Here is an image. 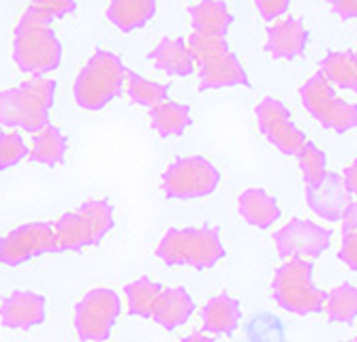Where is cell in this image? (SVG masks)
<instances>
[{"label":"cell","mask_w":357,"mask_h":342,"mask_svg":"<svg viewBox=\"0 0 357 342\" xmlns=\"http://www.w3.org/2000/svg\"><path fill=\"white\" fill-rule=\"evenodd\" d=\"M56 99V81L30 77L15 88L0 90V124L35 135L50 124V109Z\"/></svg>","instance_id":"1"},{"label":"cell","mask_w":357,"mask_h":342,"mask_svg":"<svg viewBox=\"0 0 357 342\" xmlns=\"http://www.w3.org/2000/svg\"><path fill=\"white\" fill-rule=\"evenodd\" d=\"M124 62L107 49H96L73 81V97L82 109L99 111L109 105L124 86Z\"/></svg>","instance_id":"2"},{"label":"cell","mask_w":357,"mask_h":342,"mask_svg":"<svg viewBox=\"0 0 357 342\" xmlns=\"http://www.w3.org/2000/svg\"><path fill=\"white\" fill-rule=\"evenodd\" d=\"M156 257L167 265L210 270L225 257V246L214 227L169 229L156 246Z\"/></svg>","instance_id":"3"},{"label":"cell","mask_w":357,"mask_h":342,"mask_svg":"<svg viewBox=\"0 0 357 342\" xmlns=\"http://www.w3.org/2000/svg\"><path fill=\"white\" fill-rule=\"evenodd\" d=\"M112 229H114L112 203L103 199H90L82 203L77 210L60 216L54 223L58 253L60 251L77 253L84 251V248L101 244Z\"/></svg>","instance_id":"4"},{"label":"cell","mask_w":357,"mask_h":342,"mask_svg":"<svg viewBox=\"0 0 357 342\" xmlns=\"http://www.w3.org/2000/svg\"><path fill=\"white\" fill-rule=\"evenodd\" d=\"M312 263L302 259L284 261L272 281V297L276 304L291 315H314L323 310L326 304V291H321L312 281Z\"/></svg>","instance_id":"5"},{"label":"cell","mask_w":357,"mask_h":342,"mask_svg":"<svg viewBox=\"0 0 357 342\" xmlns=\"http://www.w3.org/2000/svg\"><path fill=\"white\" fill-rule=\"evenodd\" d=\"M13 60L30 77H45L60 67L62 43L52 26L20 20L13 33Z\"/></svg>","instance_id":"6"},{"label":"cell","mask_w":357,"mask_h":342,"mask_svg":"<svg viewBox=\"0 0 357 342\" xmlns=\"http://www.w3.org/2000/svg\"><path fill=\"white\" fill-rule=\"evenodd\" d=\"M302 105L321 124L336 133H347L357 129V105L336 97L334 86L321 73L312 75L300 88Z\"/></svg>","instance_id":"7"},{"label":"cell","mask_w":357,"mask_h":342,"mask_svg":"<svg viewBox=\"0 0 357 342\" xmlns=\"http://www.w3.org/2000/svg\"><path fill=\"white\" fill-rule=\"evenodd\" d=\"M220 184V171L204 157L176 159L160 178V189L169 199H202Z\"/></svg>","instance_id":"8"},{"label":"cell","mask_w":357,"mask_h":342,"mask_svg":"<svg viewBox=\"0 0 357 342\" xmlns=\"http://www.w3.org/2000/svg\"><path fill=\"white\" fill-rule=\"evenodd\" d=\"M122 302L112 289L99 287L88 291L75 306V332L82 342H105L112 336Z\"/></svg>","instance_id":"9"},{"label":"cell","mask_w":357,"mask_h":342,"mask_svg":"<svg viewBox=\"0 0 357 342\" xmlns=\"http://www.w3.org/2000/svg\"><path fill=\"white\" fill-rule=\"evenodd\" d=\"M47 253H58L56 231L50 223H26L0 238V263L9 267Z\"/></svg>","instance_id":"10"},{"label":"cell","mask_w":357,"mask_h":342,"mask_svg":"<svg viewBox=\"0 0 357 342\" xmlns=\"http://www.w3.org/2000/svg\"><path fill=\"white\" fill-rule=\"evenodd\" d=\"M332 242V231L321 227L306 219H291L287 225H282L274 233V246L276 253L291 261V259H302L310 261L326 253V248Z\"/></svg>","instance_id":"11"},{"label":"cell","mask_w":357,"mask_h":342,"mask_svg":"<svg viewBox=\"0 0 357 342\" xmlns=\"http://www.w3.org/2000/svg\"><path fill=\"white\" fill-rule=\"evenodd\" d=\"M255 116H257L259 131H261L264 137L282 154H289L291 157V154H296L304 146L306 141L304 133L296 127V122L291 120L289 109L278 99L266 97L257 105Z\"/></svg>","instance_id":"12"},{"label":"cell","mask_w":357,"mask_h":342,"mask_svg":"<svg viewBox=\"0 0 357 342\" xmlns=\"http://www.w3.org/2000/svg\"><path fill=\"white\" fill-rule=\"evenodd\" d=\"M306 203L319 219L328 223H338L342 221L347 208L351 205V193L340 173L328 171L326 180L319 186L306 189Z\"/></svg>","instance_id":"13"},{"label":"cell","mask_w":357,"mask_h":342,"mask_svg":"<svg viewBox=\"0 0 357 342\" xmlns=\"http://www.w3.org/2000/svg\"><path fill=\"white\" fill-rule=\"evenodd\" d=\"M45 297L35 291H13L0 304V321L9 329H32L45 321Z\"/></svg>","instance_id":"14"},{"label":"cell","mask_w":357,"mask_h":342,"mask_svg":"<svg viewBox=\"0 0 357 342\" xmlns=\"http://www.w3.org/2000/svg\"><path fill=\"white\" fill-rule=\"evenodd\" d=\"M308 45V30L298 17H282L276 20L268 28V39H266V52L272 58H298L304 54Z\"/></svg>","instance_id":"15"},{"label":"cell","mask_w":357,"mask_h":342,"mask_svg":"<svg viewBox=\"0 0 357 342\" xmlns=\"http://www.w3.org/2000/svg\"><path fill=\"white\" fill-rule=\"evenodd\" d=\"M248 86V75L236 54L227 52L206 65H199V88L202 90H218Z\"/></svg>","instance_id":"16"},{"label":"cell","mask_w":357,"mask_h":342,"mask_svg":"<svg viewBox=\"0 0 357 342\" xmlns=\"http://www.w3.org/2000/svg\"><path fill=\"white\" fill-rule=\"evenodd\" d=\"M195 310V302L184 287L163 289L152 308V321L165 329H176L184 325Z\"/></svg>","instance_id":"17"},{"label":"cell","mask_w":357,"mask_h":342,"mask_svg":"<svg viewBox=\"0 0 357 342\" xmlns=\"http://www.w3.org/2000/svg\"><path fill=\"white\" fill-rule=\"evenodd\" d=\"M242 319V308L236 297L229 293H218L206 302L202 308V321L204 329L218 336H229L238 329Z\"/></svg>","instance_id":"18"},{"label":"cell","mask_w":357,"mask_h":342,"mask_svg":"<svg viewBox=\"0 0 357 342\" xmlns=\"http://www.w3.org/2000/svg\"><path fill=\"white\" fill-rule=\"evenodd\" d=\"M148 60L154 65V69L176 77H186L195 71V60L186 47V41L180 37H163L150 52Z\"/></svg>","instance_id":"19"},{"label":"cell","mask_w":357,"mask_h":342,"mask_svg":"<svg viewBox=\"0 0 357 342\" xmlns=\"http://www.w3.org/2000/svg\"><path fill=\"white\" fill-rule=\"evenodd\" d=\"M238 212L242 219L257 227V229H270L280 219V208L278 201L264 189H246L238 197Z\"/></svg>","instance_id":"20"},{"label":"cell","mask_w":357,"mask_h":342,"mask_svg":"<svg viewBox=\"0 0 357 342\" xmlns=\"http://www.w3.org/2000/svg\"><path fill=\"white\" fill-rule=\"evenodd\" d=\"M188 17L195 33H208L218 37H225L234 22V15L227 9V5L216 3V0H202V3L190 5Z\"/></svg>","instance_id":"21"},{"label":"cell","mask_w":357,"mask_h":342,"mask_svg":"<svg viewBox=\"0 0 357 342\" xmlns=\"http://www.w3.org/2000/svg\"><path fill=\"white\" fill-rule=\"evenodd\" d=\"M107 20L122 33L144 28L156 13L154 0H114L107 7Z\"/></svg>","instance_id":"22"},{"label":"cell","mask_w":357,"mask_h":342,"mask_svg":"<svg viewBox=\"0 0 357 342\" xmlns=\"http://www.w3.org/2000/svg\"><path fill=\"white\" fill-rule=\"evenodd\" d=\"M67 148H69L67 135L58 127H54V124H47V127H43L41 131L32 135L28 159L41 165H47V167H56L67 157Z\"/></svg>","instance_id":"23"},{"label":"cell","mask_w":357,"mask_h":342,"mask_svg":"<svg viewBox=\"0 0 357 342\" xmlns=\"http://www.w3.org/2000/svg\"><path fill=\"white\" fill-rule=\"evenodd\" d=\"M332 86L357 92V58L353 52L336 49L323 56L321 60V71Z\"/></svg>","instance_id":"24"},{"label":"cell","mask_w":357,"mask_h":342,"mask_svg":"<svg viewBox=\"0 0 357 342\" xmlns=\"http://www.w3.org/2000/svg\"><path fill=\"white\" fill-rule=\"evenodd\" d=\"M150 124L160 137H178L190 124V109L176 101H165L150 109Z\"/></svg>","instance_id":"25"},{"label":"cell","mask_w":357,"mask_h":342,"mask_svg":"<svg viewBox=\"0 0 357 342\" xmlns=\"http://www.w3.org/2000/svg\"><path fill=\"white\" fill-rule=\"evenodd\" d=\"M323 310H326V315L332 323H342V325L353 323L357 319V285L342 283L332 291H328Z\"/></svg>","instance_id":"26"},{"label":"cell","mask_w":357,"mask_h":342,"mask_svg":"<svg viewBox=\"0 0 357 342\" xmlns=\"http://www.w3.org/2000/svg\"><path fill=\"white\" fill-rule=\"evenodd\" d=\"M163 291L158 283L150 281V278H137V281L128 283L124 287V295H126V306L128 313L133 317H142V319H150L152 317V308Z\"/></svg>","instance_id":"27"},{"label":"cell","mask_w":357,"mask_h":342,"mask_svg":"<svg viewBox=\"0 0 357 342\" xmlns=\"http://www.w3.org/2000/svg\"><path fill=\"white\" fill-rule=\"evenodd\" d=\"M126 95H128V99H131L135 105L154 109L156 105L167 101L169 90H167L165 84L126 71Z\"/></svg>","instance_id":"28"},{"label":"cell","mask_w":357,"mask_h":342,"mask_svg":"<svg viewBox=\"0 0 357 342\" xmlns=\"http://www.w3.org/2000/svg\"><path fill=\"white\" fill-rule=\"evenodd\" d=\"M298 157V165L302 171V178L306 182V189H314L323 180H326L328 173V157L317 143L312 141H304V146L296 152Z\"/></svg>","instance_id":"29"},{"label":"cell","mask_w":357,"mask_h":342,"mask_svg":"<svg viewBox=\"0 0 357 342\" xmlns=\"http://www.w3.org/2000/svg\"><path fill=\"white\" fill-rule=\"evenodd\" d=\"M186 47H188L192 60L199 62V65H206V62L229 52V45H227L225 37L208 35V33H195V30L188 35Z\"/></svg>","instance_id":"30"},{"label":"cell","mask_w":357,"mask_h":342,"mask_svg":"<svg viewBox=\"0 0 357 342\" xmlns=\"http://www.w3.org/2000/svg\"><path fill=\"white\" fill-rule=\"evenodd\" d=\"M73 11H75L73 0H37V3L28 5V9L22 15V22L50 26L52 20H60Z\"/></svg>","instance_id":"31"},{"label":"cell","mask_w":357,"mask_h":342,"mask_svg":"<svg viewBox=\"0 0 357 342\" xmlns=\"http://www.w3.org/2000/svg\"><path fill=\"white\" fill-rule=\"evenodd\" d=\"M30 154L24 137L17 131L0 133V169H11Z\"/></svg>","instance_id":"32"},{"label":"cell","mask_w":357,"mask_h":342,"mask_svg":"<svg viewBox=\"0 0 357 342\" xmlns=\"http://www.w3.org/2000/svg\"><path fill=\"white\" fill-rule=\"evenodd\" d=\"M338 259L347 267L357 270V231L342 233V242H340V248H338Z\"/></svg>","instance_id":"33"},{"label":"cell","mask_w":357,"mask_h":342,"mask_svg":"<svg viewBox=\"0 0 357 342\" xmlns=\"http://www.w3.org/2000/svg\"><path fill=\"white\" fill-rule=\"evenodd\" d=\"M255 7H257L259 15H261L266 22H274L276 17L287 13L289 3H287V0H257Z\"/></svg>","instance_id":"34"},{"label":"cell","mask_w":357,"mask_h":342,"mask_svg":"<svg viewBox=\"0 0 357 342\" xmlns=\"http://www.w3.org/2000/svg\"><path fill=\"white\" fill-rule=\"evenodd\" d=\"M330 7L342 20H355L357 17V0H332Z\"/></svg>","instance_id":"35"},{"label":"cell","mask_w":357,"mask_h":342,"mask_svg":"<svg viewBox=\"0 0 357 342\" xmlns=\"http://www.w3.org/2000/svg\"><path fill=\"white\" fill-rule=\"evenodd\" d=\"M342 180L347 184V189L351 195H357V159L353 163H349L342 171Z\"/></svg>","instance_id":"36"},{"label":"cell","mask_w":357,"mask_h":342,"mask_svg":"<svg viewBox=\"0 0 357 342\" xmlns=\"http://www.w3.org/2000/svg\"><path fill=\"white\" fill-rule=\"evenodd\" d=\"M347 231H357V201H351L342 216V233Z\"/></svg>","instance_id":"37"},{"label":"cell","mask_w":357,"mask_h":342,"mask_svg":"<svg viewBox=\"0 0 357 342\" xmlns=\"http://www.w3.org/2000/svg\"><path fill=\"white\" fill-rule=\"evenodd\" d=\"M180 342H214L210 336H206V334H199V332H195V334H188L186 338H182Z\"/></svg>","instance_id":"38"},{"label":"cell","mask_w":357,"mask_h":342,"mask_svg":"<svg viewBox=\"0 0 357 342\" xmlns=\"http://www.w3.org/2000/svg\"><path fill=\"white\" fill-rule=\"evenodd\" d=\"M353 54H355V58H357V49H355V52H353Z\"/></svg>","instance_id":"39"},{"label":"cell","mask_w":357,"mask_h":342,"mask_svg":"<svg viewBox=\"0 0 357 342\" xmlns=\"http://www.w3.org/2000/svg\"><path fill=\"white\" fill-rule=\"evenodd\" d=\"M349 342H357V340H349Z\"/></svg>","instance_id":"40"}]
</instances>
